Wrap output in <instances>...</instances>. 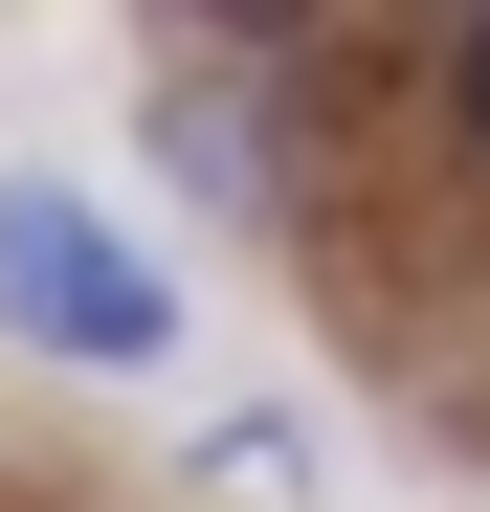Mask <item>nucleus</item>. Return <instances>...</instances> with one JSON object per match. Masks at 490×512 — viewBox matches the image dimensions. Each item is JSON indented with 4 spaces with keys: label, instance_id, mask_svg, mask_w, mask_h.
<instances>
[{
    "label": "nucleus",
    "instance_id": "f03ea898",
    "mask_svg": "<svg viewBox=\"0 0 490 512\" xmlns=\"http://www.w3.org/2000/svg\"><path fill=\"white\" fill-rule=\"evenodd\" d=\"M468 156H490V23H468Z\"/></svg>",
    "mask_w": 490,
    "mask_h": 512
},
{
    "label": "nucleus",
    "instance_id": "f257e3e1",
    "mask_svg": "<svg viewBox=\"0 0 490 512\" xmlns=\"http://www.w3.org/2000/svg\"><path fill=\"white\" fill-rule=\"evenodd\" d=\"M0 334H45V357L134 379V357H179V290H156L67 179H0Z\"/></svg>",
    "mask_w": 490,
    "mask_h": 512
}]
</instances>
